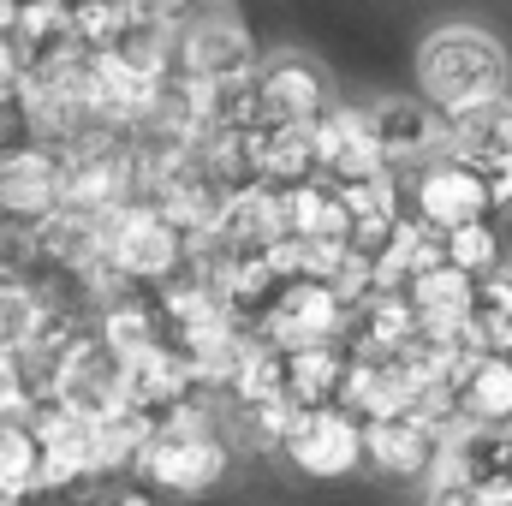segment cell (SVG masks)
Here are the masks:
<instances>
[{"label":"cell","mask_w":512,"mask_h":506,"mask_svg":"<svg viewBox=\"0 0 512 506\" xmlns=\"http://www.w3.org/2000/svg\"><path fill=\"white\" fill-rule=\"evenodd\" d=\"M507 84L512 60L489 30L447 24L417 48V96L441 114H465L477 102H495V96H507Z\"/></svg>","instance_id":"obj_1"},{"label":"cell","mask_w":512,"mask_h":506,"mask_svg":"<svg viewBox=\"0 0 512 506\" xmlns=\"http://www.w3.org/2000/svg\"><path fill=\"white\" fill-rule=\"evenodd\" d=\"M102 262L120 268L131 286H167L191 262V233L155 197H131L102 221Z\"/></svg>","instance_id":"obj_2"},{"label":"cell","mask_w":512,"mask_h":506,"mask_svg":"<svg viewBox=\"0 0 512 506\" xmlns=\"http://www.w3.org/2000/svg\"><path fill=\"white\" fill-rule=\"evenodd\" d=\"M405 179V209L429 227V233H453L465 221H483V215H501V197H495V179L465 161L459 149H441L429 155L423 167L399 173Z\"/></svg>","instance_id":"obj_3"},{"label":"cell","mask_w":512,"mask_h":506,"mask_svg":"<svg viewBox=\"0 0 512 506\" xmlns=\"http://www.w3.org/2000/svg\"><path fill=\"white\" fill-rule=\"evenodd\" d=\"M137 477L155 483L161 495H209L227 477V447L197 423V405H185L167 423H155V435L143 441Z\"/></svg>","instance_id":"obj_4"},{"label":"cell","mask_w":512,"mask_h":506,"mask_svg":"<svg viewBox=\"0 0 512 506\" xmlns=\"http://www.w3.org/2000/svg\"><path fill=\"white\" fill-rule=\"evenodd\" d=\"M256 66V36L245 30V18L227 6V0H209V6H191L179 18V72L227 90V84H245Z\"/></svg>","instance_id":"obj_5"},{"label":"cell","mask_w":512,"mask_h":506,"mask_svg":"<svg viewBox=\"0 0 512 506\" xmlns=\"http://www.w3.org/2000/svg\"><path fill=\"white\" fill-rule=\"evenodd\" d=\"M280 453H286V465H292L298 477L340 483V477H352L358 465H370V453H364V417L346 411L340 399H334V405H298V417H292Z\"/></svg>","instance_id":"obj_6"},{"label":"cell","mask_w":512,"mask_h":506,"mask_svg":"<svg viewBox=\"0 0 512 506\" xmlns=\"http://www.w3.org/2000/svg\"><path fill=\"white\" fill-rule=\"evenodd\" d=\"M346 322H352V298H346V286L316 280V274H292V280H280V292H274V304H268V316H262L256 334H262L268 346L298 352V346L346 340Z\"/></svg>","instance_id":"obj_7"},{"label":"cell","mask_w":512,"mask_h":506,"mask_svg":"<svg viewBox=\"0 0 512 506\" xmlns=\"http://www.w3.org/2000/svg\"><path fill=\"white\" fill-rule=\"evenodd\" d=\"M66 209V155L54 137H24L0 161V221L42 227Z\"/></svg>","instance_id":"obj_8"},{"label":"cell","mask_w":512,"mask_h":506,"mask_svg":"<svg viewBox=\"0 0 512 506\" xmlns=\"http://www.w3.org/2000/svg\"><path fill=\"white\" fill-rule=\"evenodd\" d=\"M328 108L334 90L304 54H268L251 72V126H316Z\"/></svg>","instance_id":"obj_9"},{"label":"cell","mask_w":512,"mask_h":506,"mask_svg":"<svg viewBox=\"0 0 512 506\" xmlns=\"http://www.w3.org/2000/svg\"><path fill=\"white\" fill-rule=\"evenodd\" d=\"M441 477L465 483L483 506H512V423H459L447 435Z\"/></svg>","instance_id":"obj_10"},{"label":"cell","mask_w":512,"mask_h":506,"mask_svg":"<svg viewBox=\"0 0 512 506\" xmlns=\"http://www.w3.org/2000/svg\"><path fill=\"white\" fill-rule=\"evenodd\" d=\"M447 423L429 417V411H393V417H376L364 423V453L382 477H435L441 471V453H447Z\"/></svg>","instance_id":"obj_11"},{"label":"cell","mask_w":512,"mask_h":506,"mask_svg":"<svg viewBox=\"0 0 512 506\" xmlns=\"http://www.w3.org/2000/svg\"><path fill=\"white\" fill-rule=\"evenodd\" d=\"M370 126H376V143H382V155H387L393 173H411V167H423L429 155L447 149V114L429 108L423 96H417V102H411V96H382V102H370Z\"/></svg>","instance_id":"obj_12"},{"label":"cell","mask_w":512,"mask_h":506,"mask_svg":"<svg viewBox=\"0 0 512 506\" xmlns=\"http://www.w3.org/2000/svg\"><path fill=\"white\" fill-rule=\"evenodd\" d=\"M316 155H322V179L334 185H364L376 173H393L376 143V126H370V108H328L316 120Z\"/></svg>","instance_id":"obj_13"},{"label":"cell","mask_w":512,"mask_h":506,"mask_svg":"<svg viewBox=\"0 0 512 506\" xmlns=\"http://www.w3.org/2000/svg\"><path fill=\"white\" fill-rule=\"evenodd\" d=\"M447 149H459L465 161H477L495 179L501 209L512 203V96L477 102L465 114H447Z\"/></svg>","instance_id":"obj_14"},{"label":"cell","mask_w":512,"mask_h":506,"mask_svg":"<svg viewBox=\"0 0 512 506\" xmlns=\"http://www.w3.org/2000/svg\"><path fill=\"white\" fill-rule=\"evenodd\" d=\"M459 423H512V352H477L453 381Z\"/></svg>","instance_id":"obj_15"},{"label":"cell","mask_w":512,"mask_h":506,"mask_svg":"<svg viewBox=\"0 0 512 506\" xmlns=\"http://www.w3.org/2000/svg\"><path fill=\"white\" fill-rule=\"evenodd\" d=\"M465 340L471 352H512V274L477 280L471 316H465Z\"/></svg>","instance_id":"obj_16"},{"label":"cell","mask_w":512,"mask_h":506,"mask_svg":"<svg viewBox=\"0 0 512 506\" xmlns=\"http://www.w3.org/2000/svg\"><path fill=\"white\" fill-rule=\"evenodd\" d=\"M42 471H48V447H42V429L36 417H0V477L24 495L42 489Z\"/></svg>","instance_id":"obj_17"},{"label":"cell","mask_w":512,"mask_h":506,"mask_svg":"<svg viewBox=\"0 0 512 506\" xmlns=\"http://www.w3.org/2000/svg\"><path fill=\"white\" fill-rule=\"evenodd\" d=\"M447 262H459L465 274L489 280V274H507V233H501V215H483V221H465L453 233H441Z\"/></svg>","instance_id":"obj_18"},{"label":"cell","mask_w":512,"mask_h":506,"mask_svg":"<svg viewBox=\"0 0 512 506\" xmlns=\"http://www.w3.org/2000/svg\"><path fill=\"white\" fill-rule=\"evenodd\" d=\"M66 12H72V30H78V42H84L90 54L114 48V42L126 36V24L137 18L131 0H66Z\"/></svg>","instance_id":"obj_19"},{"label":"cell","mask_w":512,"mask_h":506,"mask_svg":"<svg viewBox=\"0 0 512 506\" xmlns=\"http://www.w3.org/2000/svg\"><path fill=\"white\" fill-rule=\"evenodd\" d=\"M429 506H483V501H477L465 483H453V477L435 471V477H429Z\"/></svg>","instance_id":"obj_20"},{"label":"cell","mask_w":512,"mask_h":506,"mask_svg":"<svg viewBox=\"0 0 512 506\" xmlns=\"http://www.w3.org/2000/svg\"><path fill=\"white\" fill-rule=\"evenodd\" d=\"M155 501H161V489H155V483H143L137 471H131V483H120V489L108 495V506H155Z\"/></svg>","instance_id":"obj_21"},{"label":"cell","mask_w":512,"mask_h":506,"mask_svg":"<svg viewBox=\"0 0 512 506\" xmlns=\"http://www.w3.org/2000/svg\"><path fill=\"white\" fill-rule=\"evenodd\" d=\"M143 18H185L191 12V0H131Z\"/></svg>","instance_id":"obj_22"}]
</instances>
